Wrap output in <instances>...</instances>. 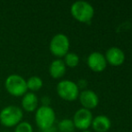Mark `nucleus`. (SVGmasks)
I'll list each match as a JSON object with an SVG mask.
<instances>
[{"instance_id":"obj_1","label":"nucleus","mask_w":132,"mask_h":132,"mask_svg":"<svg viewBox=\"0 0 132 132\" xmlns=\"http://www.w3.org/2000/svg\"><path fill=\"white\" fill-rule=\"evenodd\" d=\"M35 123L42 131L53 127L56 120V113L51 106H40L35 111Z\"/></svg>"},{"instance_id":"obj_2","label":"nucleus","mask_w":132,"mask_h":132,"mask_svg":"<svg viewBox=\"0 0 132 132\" xmlns=\"http://www.w3.org/2000/svg\"><path fill=\"white\" fill-rule=\"evenodd\" d=\"M72 16L80 23H90L94 16V9L86 1H77L70 7Z\"/></svg>"},{"instance_id":"obj_3","label":"nucleus","mask_w":132,"mask_h":132,"mask_svg":"<svg viewBox=\"0 0 132 132\" xmlns=\"http://www.w3.org/2000/svg\"><path fill=\"white\" fill-rule=\"evenodd\" d=\"M23 112L21 108L9 105L0 111V123L6 128L15 127L23 120Z\"/></svg>"},{"instance_id":"obj_4","label":"nucleus","mask_w":132,"mask_h":132,"mask_svg":"<svg viewBox=\"0 0 132 132\" xmlns=\"http://www.w3.org/2000/svg\"><path fill=\"white\" fill-rule=\"evenodd\" d=\"M5 88L6 92L14 97H23L28 92L26 80L19 74H11L5 79Z\"/></svg>"},{"instance_id":"obj_5","label":"nucleus","mask_w":132,"mask_h":132,"mask_svg":"<svg viewBox=\"0 0 132 132\" xmlns=\"http://www.w3.org/2000/svg\"><path fill=\"white\" fill-rule=\"evenodd\" d=\"M57 93L62 100L74 101L79 96V89L77 82L70 80H62L57 84Z\"/></svg>"},{"instance_id":"obj_6","label":"nucleus","mask_w":132,"mask_h":132,"mask_svg":"<svg viewBox=\"0 0 132 132\" xmlns=\"http://www.w3.org/2000/svg\"><path fill=\"white\" fill-rule=\"evenodd\" d=\"M70 42L68 37L64 33H57L51 38L50 43V51L54 56L64 57L69 51Z\"/></svg>"},{"instance_id":"obj_7","label":"nucleus","mask_w":132,"mask_h":132,"mask_svg":"<svg viewBox=\"0 0 132 132\" xmlns=\"http://www.w3.org/2000/svg\"><path fill=\"white\" fill-rule=\"evenodd\" d=\"M93 119H94L93 118V113L91 112V110L81 108L75 112L72 120H73L75 128L84 131L87 130L91 127Z\"/></svg>"},{"instance_id":"obj_8","label":"nucleus","mask_w":132,"mask_h":132,"mask_svg":"<svg viewBox=\"0 0 132 132\" xmlns=\"http://www.w3.org/2000/svg\"><path fill=\"white\" fill-rule=\"evenodd\" d=\"M87 65L95 72H102L107 67L105 56L100 52H93L87 57Z\"/></svg>"},{"instance_id":"obj_9","label":"nucleus","mask_w":132,"mask_h":132,"mask_svg":"<svg viewBox=\"0 0 132 132\" xmlns=\"http://www.w3.org/2000/svg\"><path fill=\"white\" fill-rule=\"evenodd\" d=\"M78 99L84 109H95L99 104L98 95L92 90H84L79 93Z\"/></svg>"},{"instance_id":"obj_10","label":"nucleus","mask_w":132,"mask_h":132,"mask_svg":"<svg viewBox=\"0 0 132 132\" xmlns=\"http://www.w3.org/2000/svg\"><path fill=\"white\" fill-rule=\"evenodd\" d=\"M105 59L107 64L112 66H120L125 62V53L120 48L113 46L106 51Z\"/></svg>"},{"instance_id":"obj_11","label":"nucleus","mask_w":132,"mask_h":132,"mask_svg":"<svg viewBox=\"0 0 132 132\" xmlns=\"http://www.w3.org/2000/svg\"><path fill=\"white\" fill-rule=\"evenodd\" d=\"M22 108L27 112L36 111L39 106V98L34 92H26L22 99Z\"/></svg>"},{"instance_id":"obj_12","label":"nucleus","mask_w":132,"mask_h":132,"mask_svg":"<svg viewBox=\"0 0 132 132\" xmlns=\"http://www.w3.org/2000/svg\"><path fill=\"white\" fill-rule=\"evenodd\" d=\"M91 126L95 132H107L111 127V121L105 115H98L93 119Z\"/></svg>"},{"instance_id":"obj_13","label":"nucleus","mask_w":132,"mask_h":132,"mask_svg":"<svg viewBox=\"0 0 132 132\" xmlns=\"http://www.w3.org/2000/svg\"><path fill=\"white\" fill-rule=\"evenodd\" d=\"M67 71V66L61 59H56L51 62L49 67L50 75L53 79H60L65 75Z\"/></svg>"},{"instance_id":"obj_14","label":"nucleus","mask_w":132,"mask_h":132,"mask_svg":"<svg viewBox=\"0 0 132 132\" xmlns=\"http://www.w3.org/2000/svg\"><path fill=\"white\" fill-rule=\"evenodd\" d=\"M27 89L31 91V92H38L43 86V81L39 76H31L26 80Z\"/></svg>"},{"instance_id":"obj_15","label":"nucleus","mask_w":132,"mask_h":132,"mask_svg":"<svg viewBox=\"0 0 132 132\" xmlns=\"http://www.w3.org/2000/svg\"><path fill=\"white\" fill-rule=\"evenodd\" d=\"M80 58L79 56L75 53H68L64 56V64L66 66L69 67V68H75L79 64Z\"/></svg>"},{"instance_id":"obj_16","label":"nucleus","mask_w":132,"mask_h":132,"mask_svg":"<svg viewBox=\"0 0 132 132\" xmlns=\"http://www.w3.org/2000/svg\"><path fill=\"white\" fill-rule=\"evenodd\" d=\"M57 129L59 132H74L76 128L73 123V120L70 119H64L59 122Z\"/></svg>"},{"instance_id":"obj_17","label":"nucleus","mask_w":132,"mask_h":132,"mask_svg":"<svg viewBox=\"0 0 132 132\" xmlns=\"http://www.w3.org/2000/svg\"><path fill=\"white\" fill-rule=\"evenodd\" d=\"M14 132H33V129L28 121H21L17 126H15Z\"/></svg>"},{"instance_id":"obj_18","label":"nucleus","mask_w":132,"mask_h":132,"mask_svg":"<svg viewBox=\"0 0 132 132\" xmlns=\"http://www.w3.org/2000/svg\"><path fill=\"white\" fill-rule=\"evenodd\" d=\"M77 85L78 87V89H85L87 87V85H88V82H87V81L85 79H80L77 81Z\"/></svg>"},{"instance_id":"obj_19","label":"nucleus","mask_w":132,"mask_h":132,"mask_svg":"<svg viewBox=\"0 0 132 132\" xmlns=\"http://www.w3.org/2000/svg\"><path fill=\"white\" fill-rule=\"evenodd\" d=\"M51 99H50L48 96H44V97L42 98L40 100V102H42V106H50V103H51Z\"/></svg>"},{"instance_id":"obj_20","label":"nucleus","mask_w":132,"mask_h":132,"mask_svg":"<svg viewBox=\"0 0 132 132\" xmlns=\"http://www.w3.org/2000/svg\"><path fill=\"white\" fill-rule=\"evenodd\" d=\"M82 132H91V131H89V130H84V131H82Z\"/></svg>"},{"instance_id":"obj_21","label":"nucleus","mask_w":132,"mask_h":132,"mask_svg":"<svg viewBox=\"0 0 132 132\" xmlns=\"http://www.w3.org/2000/svg\"><path fill=\"white\" fill-rule=\"evenodd\" d=\"M3 132H10V131H3Z\"/></svg>"},{"instance_id":"obj_22","label":"nucleus","mask_w":132,"mask_h":132,"mask_svg":"<svg viewBox=\"0 0 132 132\" xmlns=\"http://www.w3.org/2000/svg\"><path fill=\"white\" fill-rule=\"evenodd\" d=\"M55 132H59V131H55Z\"/></svg>"}]
</instances>
